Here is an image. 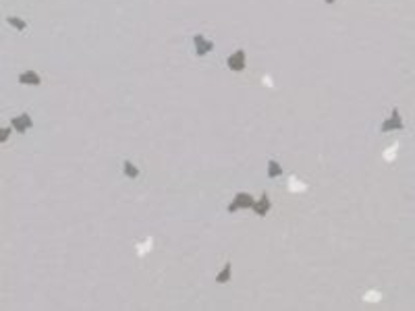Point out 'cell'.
<instances>
[{
    "mask_svg": "<svg viewBox=\"0 0 415 311\" xmlns=\"http://www.w3.org/2000/svg\"><path fill=\"white\" fill-rule=\"evenodd\" d=\"M270 207H272V203H270L268 193H262V197H260L258 201H255V205L251 207V210L258 214V216H266V214L270 212Z\"/></svg>",
    "mask_w": 415,
    "mask_h": 311,
    "instance_id": "8992f818",
    "label": "cell"
},
{
    "mask_svg": "<svg viewBox=\"0 0 415 311\" xmlns=\"http://www.w3.org/2000/svg\"><path fill=\"white\" fill-rule=\"evenodd\" d=\"M326 2H328V4H332V2H334V0H326Z\"/></svg>",
    "mask_w": 415,
    "mask_h": 311,
    "instance_id": "4fadbf2b",
    "label": "cell"
},
{
    "mask_svg": "<svg viewBox=\"0 0 415 311\" xmlns=\"http://www.w3.org/2000/svg\"><path fill=\"white\" fill-rule=\"evenodd\" d=\"M391 131H405V125H403V116L399 108H392V114L388 116L382 127H380V133H391Z\"/></svg>",
    "mask_w": 415,
    "mask_h": 311,
    "instance_id": "6da1fadb",
    "label": "cell"
},
{
    "mask_svg": "<svg viewBox=\"0 0 415 311\" xmlns=\"http://www.w3.org/2000/svg\"><path fill=\"white\" fill-rule=\"evenodd\" d=\"M31 116L29 114H19V116H15L13 118V123H11V127L15 129L17 133H25L27 129H31Z\"/></svg>",
    "mask_w": 415,
    "mask_h": 311,
    "instance_id": "5b68a950",
    "label": "cell"
},
{
    "mask_svg": "<svg viewBox=\"0 0 415 311\" xmlns=\"http://www.w3.org/2000/svg\"><path fill=\"white\" fill-rule=\"evenodd\" d=\"M226 65H228L231 71L241 73L243 68H245V50H235L233 54L226 58Z\"/></svg>",
    "mask_w": 415,
    "mask_h": 311,
    "instance_id": "3957f363",
    "label": "cell"
},
{
    "mask_svg": "<svg viewBox=\"0 0 415 311\" xmlns=\"http://www.w3.org/2000/svg\"><path fill=\"white\" fill-rule=\"evenodd\" d=\"M193 44H195V54H197V56H206L208 52L214 48V44H212V42H208L204 36H201V33L193 36Z\"/></svg>",
    "mask_w": 415,
    "mask_h": 311,
    "instance_id": "277c9868",
    "label": "cell"
},
{
    "mask_svg": "<svg viewBox=\"0 0 415 311\" xmlns=\"http://www.w3.org/2000/svg\"><path fill=\"white\" fill-rule=\"evenodd\" d=\"M255 205V200H253V195L251 193H245V191H241V193H237L235 195V200H233V203L228 205V212H237V210H249V207H253Z\"/></svg>",
    "mask_w": 415,
    "mask_h": 311,
    "instance_id": "7a4b0ae2",
    "label": "cell"
},
{
    "mask_svg": "<svg viewBox=\"0 0 415 311\" xmlns=\"http://www.w3.org/2000/svg\"><path fill=\"white\" fill-rule=\"evenodd\" d=\"M228 280H231V262H226L224 267L220 270V274L216 276V282H218V284H224V282H228Z\"/></svg>",
    "mask_w": 415,
    "mask_h": 311,
    "instance_id": "9c48e42d",
    "label": "cell"
},
{
    "mask_svg": "<svg viewBox=\"0 0 415 311\" xmlns=\"http://www.w3.org/2000/svg\"><path fill=\"white\" fill-rule=\"evenodd\" d=\"M6 23L13 25L17 31H25V29H27V23H25L23 19H19V17H6Z\"/></svg>",
    "mask_w": 415,
    "mask_h": 311,
    "instance_id": "8fae6325",
    "label": "cell"
},
{
    "mask_svg": "<svg viewBox=\"0 0 415 311\" xmlns=\"http://www.w3.org/2000/svg\"><path fill=\"white\" fill-rule=\"evenodd\" d=\"M0 133H2V135H0V141L4 143V141H6V137H8V133H11V131H8V129H2V131H0Z\"/></svg>",
    "mask_w": 415,
    "mask_h": 311,
    "instance_id": "7c38bea8",
    "label": "cell"
},
{
    "mask_svg": "<svg viewBox=\"0 0 415 311\" xmlns=\"http://www.w3.org/2000/svg\"><path fill=\"white\" fill-rule=\"evenodd\" d=\"M122 172H125V177H129V178H137L139 177V168L135 166L133 162H129V160L122 162Z\"/></svg>",
    "mask_w": 415,
    "mask_h": 311,
    "instance_id": "ba28073f",
    "label": "cell"
},
{
    "mask_svg": "<svg viewBox=\"0 0 415 311\" xmlns=\"http://www.w3.org/2000/svg\"><path fill=\"white\" fill-rule=\"evenodd\" d=\"M19 83H23V85H40L42 79H40V75L35 71H25V73L19 75Z\"/></svg>",
    "mask_w": 415,
    "mask_h": 311,
    "instance_id": "52a82bcc",
    "label": "cell"
},
{
    "mask_svg": "<svg viewBox=\"0 0 415 311\" xmlns=\"http://www.w3.org/2000/svg\"><path fill=\"white\" fill-rule=\"evenodd\" d=\"M280 175H282V166L276 160H270L268 162V178H276Z\"/></svg>",
    "mask_w": 415,
    "mask_h": 311,
    "instance_id": "30bf717a",
    "label": "cell"
}]
</instances>
